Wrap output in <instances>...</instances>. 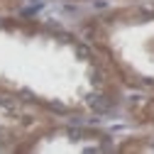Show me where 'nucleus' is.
I'll return each mask as SVG.
<instances>
[{
    "label": "nucleus",
    "mask_w": 154,
    "mask_h": 154,
    "mask_svg": "<svg viewBox=\"0 0 154 154\" xmlns=\"http://www.w3.org/2000/svg\"><path fill=\"white\" fill-rule=\"evenodd\" d=\"M88 105H91L95 112H108V110H110V100L103 98V95H91V98H88Z\"/></svg>",
    "instance_id": "nucleus-1"
},
{
    "label": "nucleus",
    "mask_w": 154,
    "mask_h": 154,
    "mask_svg": "<svg viewBox=\"0 0 154 154\" xmlns=\"http://www.w3.org/2000/svg\"><path fill=\"white\" fill-rule=\"evenodd\" d=\"M76 51H79V56H91V49H88V47H83V44L76 47Z\"/></svg>",
    "instance_id": "nucleus-2"
},
{
    "label": "nucleus",
    "mask_w": 154,
    "mask_h": 154,
    "mask_svg": "<svg viewBox=\"0 0 154 154\" xmlns=\"http://www.w3.org/2000/svg\"><path fill=\"white\" fill-rule=\"evenodd\" d=\"M66 134H69V137H73V140H79V137H81V130H76V127H69V130H66Z\"/></svg>",
    "instance_id": "nucleus-3"
},
{
    "label": "nucleus",
    "mask_w": 154,
    "mask_h": 154,
    "mask_svg": "<svg viewBox=\"0 0 154 154\" xmlns=\"http://www.w3.org/2000/svg\"><path fill=\"white\" fill-rule=\"evenodd\" d=\"M49 108H51V110H56V112H66V108H64L61 103H49Z\"/></svg>",
    "instance_id": "nucleus-4"
},
{
    "label": "nucleus",
    "mask_w": 154,
    "mask_h": 154,
    "mask_svg": "<svg viewBox=\"0 0 154 154\" xmlns=\"http://www.w3.org/2000/svg\"><path fill=\"white\" fill-rule=\"evenodd\" d=\"M3 105H5V100H3V98H0V108H3Z\"/></svg>",
    "instance_id": "nucleus-5"
}]
</instances>
